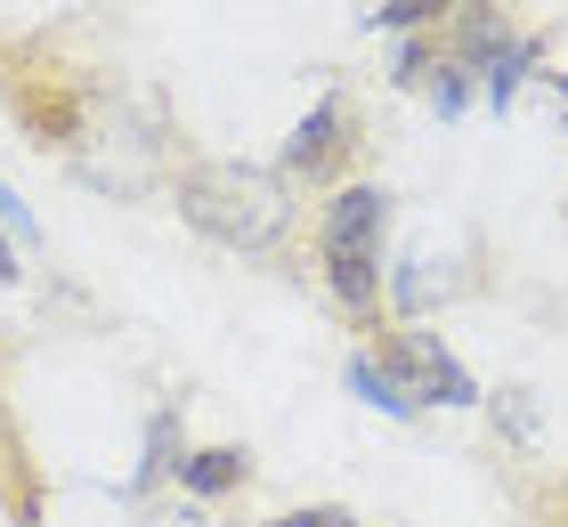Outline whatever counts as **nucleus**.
<instances>
[{"label": "nucleus", "instance_id": "nucleus-1", "mask_svg": "<svg viewBox=\"0 0 568 527\" xmlns=\"http://www.w3.org/2000/svg\"><path fill=\"white\" fill-rule=\"evenodd\" d=\"M382 244H390V195L374 179H349L317 203V227H308V260H317V284L333 316L349 333H382L390 325V268H382Z\"/></svg>", "mask_w": 568, "mask_h": 527}, {"label": "nucleus", "instance_id": "nucleus-2", "mask_svg": "<svg viewBox=\"0 0 568 527\" xmlns=\"http://www.w3.org/2000/svg\"><path fill=\"white\" fill-rule=\"evenodd\" d=\"M171 203H179V220H187L203 244L244 252V260L293 252V227H301L284 179L261 171V163H212V154H195V163L171 171Z\"/></svg>", "mask_w": 568, "mask_h": 527}, {"label": "nucleus", "instance_id": "nucleus-3", "mask_svg": "<svg viewBox=\"0 0 568 527\" xmlns=\"http://www.w3.org/2000/svg\"><path fill=\"white\" fill-rule=\"evenodd\" d=\"M357 163H366V98H357V90H325L293 122V139L276 146V179H284V188H308V195L349 188Z\"/></svg>", "mask_w": 568, "mask_h": 527}, {"label": "nucleus", "instance_id": "nucleus-4", "mask_svg": "<svg viewBox=\"0 0 568 527\" xmlns=\"http://www.w3.org/2000/svg\"><path fill=\"white\" fill-rule=\"evenodd\" d=\"M0 98H9V114H17V130L33 146H73L82 122H90V82L65 73V65H49L41 49H17V58H9Z\"/></svg>", "mask_w": 568, "mask_h": 527}, {"label": "nucleus", "instance_id": "nucleus-5", "mask_svg": "<svg viewBox=\"0 0 568 527\" xmlns=\"http://www.w3.org/2000/svg\"><path fill=\"white\" fill-rule=\"evenodd\" d=\"M374 357L398 374L406 398H423V406H479L487 389L471 382V365H463L447 341H438L423 316H398V325H382L374 333Z\"/></svg>", "mask_w": 568, "mask_h": 527}, {"label": "nucleus", "instance_id": "nucleus-6", "mask_svg": "<svg viewBox=\"0 0 568 527\" xmlns=\"http://www.w3.org/2000/svg\"><path fill=\"white\" fill-rule=\"evenodd\" d=\"M49 519V470L9 406V341H0V527H41Z\"/></svg>", "mask_w": 568, "mask_h": 527}, {"label": "nucleus", "instance_id": "nucleus-7", "mask_svg": "<svg viewBox=\"0 0 568 527\" xmlns=\"http://www.w3.org/2000/svg\"><path fill=\"white\" fill-rule=\"evenodd\" d=\"M252 479H261L252 446H187V463H179V487H187L195 504H227V495H244Z\"/></svg>", "mask_w": 568, "mask_h": 527}, {"label": "nucleus", "instance_id": "nucleus-8", "mask_svg": "<svg viewBox=\"0 0 568 527\" xmlns=\"http://www.w3.org/2000/svg\"><path fill=\"white\" fill-rule=\"evenodd\" d=\"M179 463H187V422H179V398H163L146 414V446H139V479H131V504H146L154 487L179 479Z\"/></svg>", "mask_w": 568, "mask_h": 527}, {"label": "nucleus", "instance_id": "nucleus-9", "mask_svg": "<svg viewBox=\"0 0 568 527\" xmlns=\"http://www.w3.org/2000/svg\"><path fill=\"white\" fill-rule=\"evenodd\" d=\"M342 382H349V389H357V398H366V406H382L390 422H415V414H423V398H406V389H398V374H390V365H382L374 349H349Z\"/></svg>", "mask_w": 568, "mask_h": 527}, {"label": "nucleus", "instance_id": "nucleus-10", "mask_svg": "<svg viewBox=\"0 0 568 527\" xmlns=\"http://www.w3.org/2000/svg\"><path fill=\"white\" fill-rule=\"evenodd\" d=\"M504 487L528 527H568V470H511Z\"/></svg>", "mask_w": 568, "mask_h": 527}, {"label": "nucleus", "instance_id": "nucleus-11", "mask_svg": "<svg viewBox=\"0 0 568 527\" xmlns=\"http://www.w3.org/2000/svg\"><path fill=\"white\" fill-rule=\"evenodd\" d=\"M471 0H366V24L382 33H447Z\"/></svg>", "mask_w": 568, "mask_h": 527}, {"label": "nucleus", "instance_id": "nucleus-12", "mask_svg": "<svg viewBox=\"0 0 568 527\" xmlns=\"http://www.w3.org/2000/svg\"><path fill=\"white\" fill-rule=\"evenodd\" d=\"M479 414H496V430H504V446H545V414L528 406V389H520V382L487 389V398H479Z\"/></svg>", "mask_w": 568, "mask_h": 527}, {"label": "nucleus", "instance_id": "nucleus-13", "mask_svg": "<svg viewBox=\"0 0 568 527\" xmlns=\"http://www.w3.org/2000/svg\"><path fill=\"white\" fill-rule=\"evenodd\" d=\"M438 58H447V33H398V49H390V90L423 98V82L438 73Z\"/></svg>", "mask_w": 568, "mask_h": 527}, {"label": "nucleus", "instance_id": "nucleus-14", "mask_svg": "<svg viewBox=\"0 0 568 527\" xmlns=\"http://www.w3.org/2000/svg\"><path fill=\"white\" fill-rule=\"evenodd\" d=\"M261 527H357L342 504H308V511H276V519H261Z\"/></svg>", "mask_w": 568, "mask_h": 527}, {"label": "nucleus", "instance_id": "nucleus-15", "mask_svg": "<svg viewBox=\"0 0 568 527\" xmlns=\"http://www.w3.org/2000/svg\"><path fill=\"white\" fill-rule=\"evenodd\" d=\"M0 227H24V244H33V211H24L9 188H0Z\"/></svg>", "mask_w": 568, "mask_h": 527}, {"label": "nucleus", "instance_id": "nucleus-16", "mask_svg": "<svg viewBox=\"0 0 568 527\" xmlns=\"http://www.w3.org/2000/svg\"><path fill=\"white\" fill-rule=\"evenodd\" d=\"M24 268H17V252H9V235H0V284H17Z\"/></svg>", "mask_w": 568, "mask_h": 527}, {"label": "nucleus", "instance_id": "nucleus-17", "mask_svg": "<svg viewBox=\"0 0 568 527\" xmlns=\"http://www.w3.org/2000/svg\"><path fill=\"white\" fill-rule=\"evenodd\" d=\"M552 90H560V114H568V73H552Z\"/></svg>", "mask_w": 568, "mask_h": 527}]
</instances>
